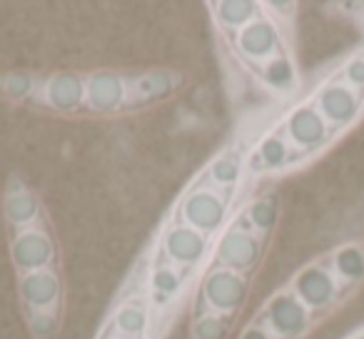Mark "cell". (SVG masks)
I'll list each match as a JSON object with an SVG mask.
<instances>
[{
	"mask_svg": "<svg viewBox=\"0 0 364 339\" xmlns=\"http://www.w3.org/2000/svg\"><path fill=\"white\" fill-rule=\"evenodd\" d=\"M284 137L299 150H317L327 142L329 125L317 105H299L284 120Z\"/></svg>",
	"mask_w": 364,
	"mask_h": 339,
	"instance_id": "6",
	"label": "cell"
},
{
	"mask_svg": "<svg viewBox=\"0 0 364 339\" xmlns=\"http://www.w3.org/2000/svg\"><path fill=\"white\" fill-rule=\"evenodd\" d=\"M215 18L225 31L240 33L242 28H247L252 21L259 18V6L257 3H247V0H223L213 6Z\"/></svg>",
	"mask_w": 364,
	"mask_h": 339,
	"instance_id": "14",
	"label": "cell"
},
{
	"mask_svg": "<svg viewBox=\"0 0 364 339\" xmlns=\"http://www.w3.org/2000/svg\"><path fill=\"white\" fill-rule=\"evenodd\" d=\"M247 297V279L245 274L232 272L228 267H215L208 272L203 282V299L210 307V312H218L230 317L242 307Z\"/></svg>",
	"mask_w": 364,
	"mask_h": 339,
	"instance_id": "2",
	"label": "cell"
},
{
	"mask_svg": "<svg viewBox=\"0 0 364 339\" xmlns=\"http://www.w3.org/2000/svg\"><path fill=\"white\" fill-rule=\"evenodd\" d=\"M127 87L122 75L117 72H92L90 80H87V107L92 112H115L117 107L125 102Z\"/></svg>",
	"mask_w": 364,
	"mask_h": 339,
	"instance_id": "11",
	"label": "cell"
},
{
	"mask_svg": "<svg viewBox=\"0 0 364 339\" xmlns=\"http://www.w3.org/2000/svg\"><path fill=\"white\" fill-rule=\"evenodd\" d=\"M162 252L172 264L180 267H193L208 252V237L190 225H175L162 237Z\"/></svg>",
	"mask_w": 364,
	"mask_h": 339,
	"instance_id": "9",
	"label": "cell"
},
{
	"mask_svg": "<svg viewBox=\"0 0 364 339\" xmlns=\"http://www.w3.org/2000/svg\"><path fill=\"white\" fill-rule=\"evenodd\" d=\"M240 339H277L274 337L269 329H264V327H259V324H250L247 329L242 332V337Z\"/></svg>",
	"mask_w": 364,
	"mask_h": 339,
	"instance_id": "28",
	"label": "cell"
},
{
	"mask_svg": "<svg viewBox=\"0 0 364 339\" xmlns=\"http://www.w3.org/2000/svg\"><path fill=\"white\" fill-rule=\"evenodd\" d=\"M21 297L36 312H50V307L60 297V279L53 269L26 272L21 279Z\"/></svg>",
	"mask_w": 364,
	"mask_h": 339,
	"instance_id": "12",
	"label": "cell"
},
{
	"mask_svg": "<svg viewBox=\"0 0 364 339\" xmlns=\"http://www.w3.org/2000/svg\"><path fill=\"white\" fill-rule=\"evenodd\" d=\"M257 155L262 160V167L267 170H277L284 167L289 160V142L284 135H267L257 147Z\"/></svg>",
	"mask_w": 364,
	"mask_h": 339,
	"instance_id": "20",
	"label": "cell"
},
{
	"mask_svg": "<svg viewBox=\"0 0 364 339\" xmlns=\"http://www.w3.org/2000/svg\"><path fill=\"white\" fill-rule=\"evenodd\" d=\"M247 225L257 235H269L277 225V203L272 198H259L247 208Z\"/></svg>",
	"mask_w": 364,
	"mask_h": 339,
	"instance_id": "19",
	"label": "cell"
},
{
	"mask_svg": "<svg viewBox=\"0 0 364 339\" xmlns=\"http://www.w3.org/2000/svg\"><path fill=\"white\" fill-rule=\"evenodd\" d=\"M182 289V272H177L170 264H160L150 272V292L155 294L157 302H167V299L177 297Z\"/></svg>",
	"mask_w": 364,
	"mask_h": 339,
	"instance_id": "18",
	"label": "cell"
},
{
	"mask_svg": "<svg viewBox=\"0 0 364 339\" xmlns=\"http://www.w3.org/2000/svg\"><path fill=\"white\" fill-rule=\"evenodd\" d=\"M87 82L77 72H60L53 75L46 85V100L58 112H75L85 102Z\"/></svg>",
	"mask_w": 364,
	"mask_h": 339,
	"instance_id": "13",
	"label": "cell"
},
{
	"mask_svg": "<svg viewBox=\"0 0 364 339\" xmlns=\"http://www.w3.org/2000/svg\"><path fill=\"white\" fill-rule=\"evenodd\" d=\"M180 212L185 225H190L193 230H198V232H203L208 237V235H215L223 227L225 217H228V200H225L223 193H215L210 188H200L193 190L185 198Z\"/></svg>",
	"mask_w": 364,
	"mask_h": 339,
	"instance_id": "4",
	"label": "cell"
},
{
	"mask_svg": "<svg viewBox=\"0 0 364 339\" xmlns=\"http://www.w3.org/2000/svg\"><path fill=\"white\" fill-rule=\"evenodd\" d=\"M262 319L277 339H294L309 329L312 312L299 302L294 292H277L264 307Z\"/></svg>",
	"mask_w": 364,
	"mask_h": 339,
	"instance_id": "1",
	"label": "cell"
},
{
	"mask_svg": "<svg viewBox=\"0 0 364 339\" xmlns=\"http://www.w3.org/2000/svg\"><path fill=\"white\" fill-rule=\"evenodd\" d=\"M264 80L277 90H289L294 85V68L284 55L274 58L264 65Z\"/></svg>",
	"mask_w": 364,
	"mask_h": 339,
	"instance_id": "23",
	"label": "cell"
},
{
	"mask_svg": "<svg viewBox=\"0 0 364 339\" xmlns=\"http://www.w3.org/2000/svg\"><path fill=\"white\" fill-rule=\"evenodd\" d=\"M170 87H172V77L165 75V72H150V75H145L137 82V90L150 97L165 95V92H170Z\"/></svg>",
	"mask_w": 364,
	"mask_h": 339,
	"instance_id": "24",
	"label": "cell"
},
{
	"mask_svg": "<svg viewBox=\"0 0 364 339\" xmlns=\"http://www.w3.org/2000/svg\"><path fill=\"white\" fill-rule=\"evenodd\" d=\"M344 80L352 90L364 92V55H357L347 63L344 68Z\"/></svg>",
	"mask_w": 364,
	"mask_h": 339,
	"instance_id": "25",
	"label": "cell"
},
{
	"mask_svg": "<svg viewBox=\"0 0 364 339\" xmlns=\"http://www.w3.org/2000/svg\"><path fill=\"white\" fill-rule=\"evenodd\" d=\"M259 254H262V237L255 232L252 227H230L228 232L220 237L218 242V259L220 267H228L232 272H250L257 264Z\"/></svg>",
	"mask_w": 364,
	"mask_h": 339,
	"instance_id": "3",
	"label": "cell"
},
{
	"mask_svg": "<svg viewBox=\"0 0 364 339\" xmlns=\"http://www.w3.org/2000/svg\"><path fill=\"white\" fill-rule=\"evenodd\" d=\"M115 329L127 339H137L147 329V307L142 302H127L115 314Z\"/></svg>",
	"mask_w": 364,
	"mask_h": 339,
	"instance_id": "17",
	"label": "cell"
},
{
	"mask_svg": "<svg viewBox=\"0 0 364 339\" xmlns=\"http://www.w3.org/2000/svg\"><path fill=\"white\" fill-rule=\"evenodd\" d=\"M13 262L23 274L48 269V264L53 262V242L48 237V232H43V230H23L13 240Z\"/></svg>",
	"mask_w": 364,
	"mask_h": 339,
	"instance_id": "10",
	"label": "cell"
},
{
	"mask_svg": "<svg viewBox=\"0 0 364 339\" xmlns=\"http://www.w3.org/2000/svg\"><path fill=\"white\" fill-rule=\"evenodd\" d=\"M38 215H41V208H38V200L31 190H18V193L8 195L6 217L11 225H16V227H26V225L36 222Z\"/></svg>",
	"mask_w": 364,
	"mask_h": 339,
	"instance_id": "15",
	"label": "cell"
},
{
	"mask_svg": "<svg viewBox=\"0 0 364 339\" xmlns=\"http://www.w3.org/2000/svg\"><path fill=\"white\" fill-rule=\"evenodd\" d=\"M334 274L339 279L349 284H357L359 279H364V249L359 244H347L342 247L332 259Z\"/></svg>",
	"mask_w": 364,
	"mask_h": 339,
	"instance_id": "16",
	"label": "cell"
},
{
	"mask_svg": "<svg viewBox=\"0 0 364 339\" xmlns=\"http://www.w3.org/2000/svg\"><path fill=\"white\" fill-rule=\"evenodd\" d=\"M6 90L11 92V95H16V97L28 95V92L33 90V77H28V75H11L6 80Z\"/></svg>",
	"mask_w": 364,
	"mask_h": 339,
	"instance_id": "27",
	"label": "cell"
},
{
	"mask_svg": "<svg viewBox=\"0 0 364 339\" xmlns=\"http://www.w3.org/2000/svg\"><path fill=\"white\" fill-rule=\"evenodd\" d=\"M317 110L332 127H344L357 117L359 107H362V95L347 85V82H329L317 92L314 100Z\"/></svg>",
	"mask_w": 364,
	"mask_h": 339,
	"instance_id": "8",
	"label": "cell"
},
{
	"mask_svg": "<svg viewBox=\"0 0 364 339\" xmlns=\"http://www.w3.org/2000/svg\"><path fill=\"white\" fill-rule=\"evenodd\" d=\"M228 317L218 312H203L198 314L193 324L195 339H228Z\"/></svg>",
	"mask_w": 364,
	"mask_h": 339,
	"instance_id": "22",
	"label": "cell"
},
{
	"mask_svg": "<svg viewBox=\"0 0 364 339\" xmlns=\"http://www.w3.org/2000/svg\"><path fill=\"white\" fill-rule=\"evenodd\" d=\"M292 292L299 297V302L309 309V312H319V309H327L329 304L337 299L339 284L334 272L324 269L322 264H312V267H304L302 272L294 277Z\"/></svg>",
	"mask_w": 364,
	"mask_h": 339,
	"instance_id": "5",
	"label": "cell"
},
{
	"mask_svg": "<svg viewBox=\"0 0 364 339\" xmlns=\"http://www.w3.org/2000/svg\"><path fill=\"white\" fill-rule=\"evenodd\" d=\"M354 339H364V332H359V334H357V337H354Z\"/></svg>",
	"mask_w": 364,
	"mask_h": 339,
	"instance_id": "29",
	"label": "cell"
},
{
	"mask_svg": "<svg viewBox=\"0 0 364 339\" xmlns=\"http://www.w3.org/2000/svg\"><path fill=\"white\" fill-rule=\"evenodd\" d=\"M55 314L53 312H38V317H33L31 329L36 337H50L55 332Z\"/></svg>",
	"mask_w": 364,
	"mask_h": 339,
	"instance_id": "26",
	"label": "cell"
},
{
	"mask_svg": "<svg viewBox=\"0 0 364 339\" xmlns=\"http://www.w3.org/2000/svg\"><path fill=\"white\" fill-rule=\"evenodd\" d=\"M237 50L255 63H269L279 58L282 55V41H279L277 26L259 16L257 21H252L237 33Z\"/></svg>",
	"mask_w": 364,
	"mask_h": 339,
	"instance_id": "7",
	"label": "cell"
},
{
	"mask_svg": "<svg viewBox=\"0 0 364 339\" xmlns=\"http://www.w3.org/2000/svg\"><path fill=\"white\" fill-rule=\"evenodd\" d=\"M242 175V162L235 152H228V155L218 157V160L210 165V178L218 188H232L235 183Z\"/></svg>",
	"mask_w": 364,
	"mask_h": 339,
	"instance_id": "21",
	"label": "cell"
}]
</instances>
